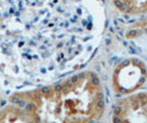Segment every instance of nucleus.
<instances>
[{
	"mask_svg": "<svg viewBox=\"0 0 147 123\" xmlns=\"http://www.w3.org/2000/svg\"><path fill=\"white\" fill-rule=\"evenodd\" d=\"M2 107V98H1V93H0V108Z\"/></svg>",
	"mask_w": 147,
	"mask_h": 123,
	"instance_id": "6e6552de",
	"label": "nucleus"
},
{
	"mask_svg": "<svg viewBox=\"0 0 147 123\" xmlns=\"http://www.w3.org/2000/svg\"><path fill=\"white\" fill-rule=\"evenodd\" d=\"M146 81V63L137 57H129L120 62L114 68L111 86L117 95L126 96L140 90Z\"/></svg>",
	"mask_w": 147,
	"mask_h": 123,
	"instance_id": "7ed1b4c3",
	"label": "nucleus"
},
{
	"mask_svg": "<svg viewBox=\"0 0 147 123\" xmlns=\"http://www.w3.org/2000/svg\"><path fill=\"white\" fill-rule=\"evenodd\" d=\"M117 11L129 17H142L147 13V0H111Z\"/></svg>",
	"mask_w": 147,
	"mask_h": 123,
	"instance_id": "39448f33",
	"label": "nucleus"
},
{
	"mask_svg": "<svg viewBox=\"0 0 147 123\" xmlns=\"http://www.w3.org/2000/svg\"><path fill=\"white\" fill-rule=\"evenodd\" d=\"M114 122H147V91H135L121 98L113 107Z\"/></svg>",
	"mask_w": 147,
	"mask_h": 123,
	"instance_id": "20e7f679",
	"label": "nucleus"
},
{
	"mask_svg": "<svg viewBox=\"0 0 147 123\" xmlns=\"http://www.w3.org/2000/svg\"><path fill=\"white\" fill-rule=\"evenodd\" d=\"M0 122H26V117L18 105L9 101L0 108Z\"/></svg>",
	"mask_w": 147,
	"mask_h": 123,
	"instance_id": "423d86ee",
	"label": "nucleus"
},
{
	"mask_svg": "<svg viewBox=\"0 0 147 123\" xmlns=\"http://www.w3.org/2000/svg\"><path fill=\"white\" fill-rule=\"evenodd\" d=\"M144 36H147V13L142 16V18L138 21L129 25V29L126 30L127 39L136 40V39H142Z\"/></svg>",
	"mask_w": 147,
	"mask_h": 123,
	"instance_id": "0eeeda50",
	"label": "nucleus"
},
{
	"mask_svg": "<svg viewBox=\"0 0 147 123\" xmlns=\"http://www.w3.org/2000/svg\"><path fill=\"white\" fill-rule=\"evenodd\" d=\"M105 23L102 0H0V76L21 90L78 72Z\"/></svg>",
	"mask_w": 147,
	"mask_h": 123,
	"instance_id": "f257e3e1",
	"label": "nucleus"
},
{
	"mask_svg": "<svg viewBox=\"0 0 147 123\" xmlns=\"http://www.w3.org/2000/svg\"><path fill=\"white\" fill-rule=\"evenodd\" d=\"M26 122H97L104 116L107 96L99 76L78 70L61 79L12 93Z\"/></svg>",
	"mask_w": 147,
	"mask_h": 123,
	"instance_id": "f03ea898",
	"label": "nucleus"
}]
</instances>
